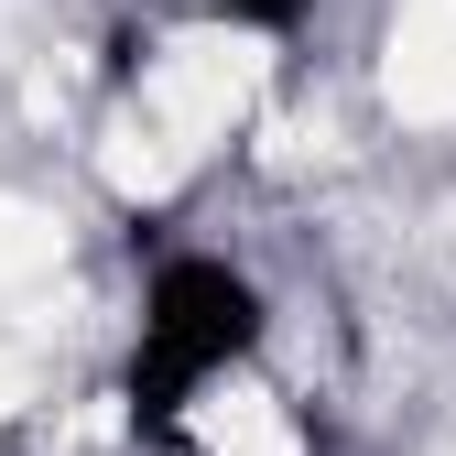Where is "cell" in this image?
I'll list each match as a JSON object with an SVG mask.
<instances>
[{
	"label": "cell",
	"instance_id": "1",
	"mask_svg": "<svg viewBox=\"0 0 456 456\" xmlns=\"http://www.w3.org/2000/svg\"><path fill=\"white\" fill-rule=\"evenodd\" d=\"M272 348V294L250 261H228L207 240L152 250L142 294H131V348H120V424L142 456L196 445L207 403L228 380H250Z\"/></svg>",
	"mask_w": 456,
	"mask_h": 456
},
{
	"label": "cell",
	"instance_id": "2",
	"mask_svg": "<svg viewBox=\"0 0 456 456\" xmlns=\"http://www.w3.org/2000/svg\"><path fill=\"white\" fill-rule=\"evenodd\" d=\"M175 22H207V33H240V44H294L326 0H163Z\"/></svg>",
	"mask_w": 456,
	"mask_h": 456
}]
</instances>
